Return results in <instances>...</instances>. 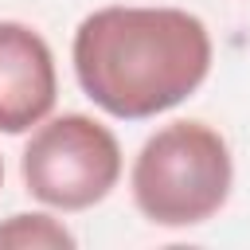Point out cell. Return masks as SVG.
Returning a JSON list of instances; mask_svg holds the SVG:
<instances>
[{
    "instance_id": "cell-5",
    "label": "cell",
    "mask_w": 250,
    "mask_h": 250,
    "mask_svg": "<svg viewBox=\"0 0 250 250\" xmlns=\"http://www.w3.org/2000/svg\"><path fill=\"white\" fill-rule=\"evenodd\" d=\"M0 246L16 250H74V234L51 215H12L0 223Z\"/></svg>"
},
{
    "instance_id": "cell-1",
    "label": "cell",
    "mask_w": 250,
    "mask_h": 250,
    "mask_svg": "<svg viewBox=\"0 0 250 250\" xmlns=\"http://www.w3.org/2000/svg\"><path fill=\"white\" fill-rule=\"evenodd\" d=\"M70 59L82 94L98 109L121 121H145L203 86L211 35L184 8L109 4L78 23Z\"/></svg>"
},
{
    "instance_id": "cell-4",
    "label": "cell",
    "mask_w": 250,
    "mask_h": 250,
    "mask_svg": "<svg viewBox=\"0 0 250 250\" xmlns=\"http://www.w3.org/2000/svg\"><path fill=\"white\" fill-rule=\"evenodd\" d=\"M55 98L59 74L47 39L20 20H0V133L16 137L47 121Z\"/></svg>"
},
{
    "instance_id": "cell-6",
    "label": "cell",
    "mask_w": 250,
    "mask_h": 250,
    "mask_svg": "<svg viewBox=\"0 0 250 250\" xmlns=\"http://www.w3.org/2000/svg\"><path fill=\"white\" fill-rule=\"evenodd\" d=\"M0 184H4V160H0Z\"/></svg>"
},
{
    "instance_id": "cell-3",
    "label": "cell",
    "mask_w": 250,
    "mask_h": 250,
    "mask_svg": "<svg viewBox=\"0 0 250 250\" xmlns=\"http://www.w3.org/2000/svg\"><path fill=\"white\" fill-rule=\"evenodd\" d=\"M20 176L39 203L55 211H86L117 188L121 145L102 121L62 113L35 125L20 156Z\"/></svg>"
},
{
    "instance_id": "cell-2",
    "label": "cell",
    "mask_w": 250,
    "mask_h": 250,
    "mask_svg": "<svg viewBox=\"0 0 250 250\" xmlns=\"http://www.w3.org/2000/svg\"><path fill=\"white\" fill-rule=\"evenodd\" d=\"M234 160L219 129L203 121H172L156 129L129 172L137 211L156 227H195L230 199Z\"/></svg>"
}]
</instances>
